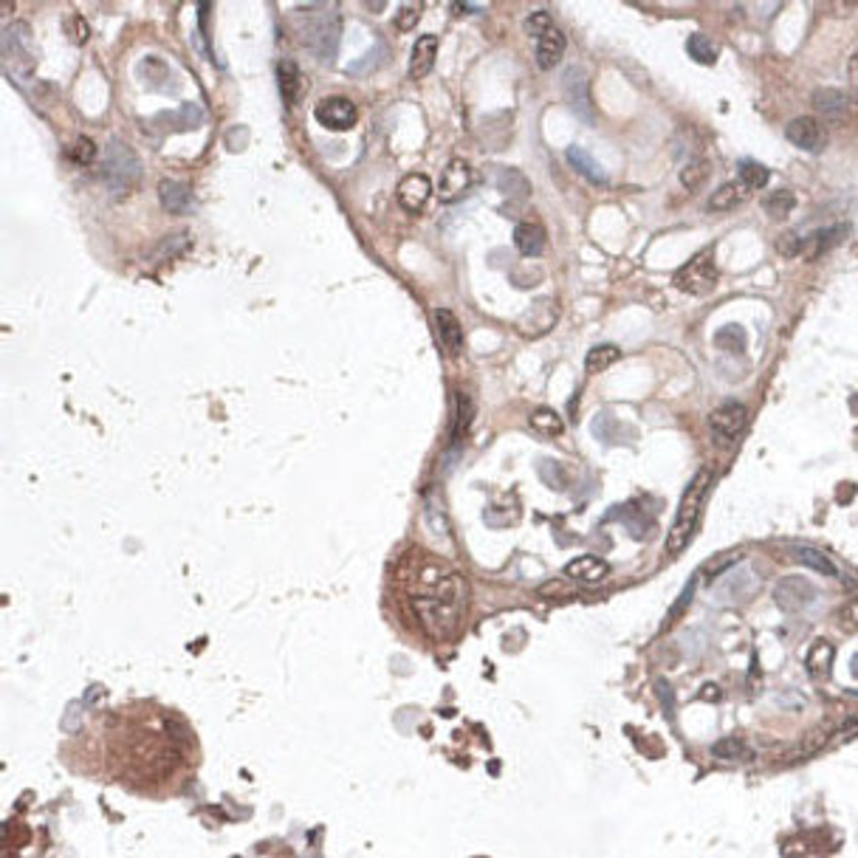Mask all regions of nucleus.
Masks as SVG:
<instances>
[{
    "label": "nucleus",
    "instance_id": "nucleus-34",
    "mask_svg": "<svg viewBox=\"0 0 858 858\" xmlns=\"http://www.w3.org/2000/svg\"><path fill=\"white\" fill-rule=\"evenodd\" d=\"M201 119H204V113L198 105H183L176 113H164V121H170V128H176V130H192L201 125Z\"/></svg>",
    "mask_w": 858,
    "mask_h": 858
},
{
    "label": "nucleus",
    "instance_id": "nucleus-35",
    "mask_svg": "<svg viewBox=\"0 0 858 858\" xmlns=\"http://www.w3.org/2000/svg\"><path fill=\"white\" fill-rule=\"evenodd\" d=\"M686 51L700 66H714V59H717V49L712 45V40L703 37V35H692V37H689Z\"/></svg>",
    "mask_w": 858,
    "mask_h": 858
},
{
    "label": "nucleus",
    "instance_id": "nucleus-36",
    "mask_svg": "<svg viewBox=\"0 0 858 858\" xmlns=\"http://www.w3.org/2000/svg\"><path fill=\"white\" fill-rule=\"evenodd\" d=\"M709 173H712L709 161H703V159L689 161V164L683 167V170H681V183H683V190L695 192V190L700 187V183L709 178Z\"/></svg>",
    "mask_w": 858,
    "mask_h": 858
},
{
    "label": "nucleus",
    "instance_id": "nucleus-28",
    "mask_svg": "<svg viewBox=\"0 0 858 858\" xmlns=\"http://www.w3.org/2000/svg\"><path fill=\"white\" fill-rule=\"evenodd\" d=\"M621 359V350L619 345H596L588 350V356H585V370L588 373H602L607 370L610 364H616Z\"/></svg>",
    "mask_w": 858,
    "mask_h": 858
},
{
    "label": "nucleus",
    "instance_id": "nucleus-44",
    "mask_svg": "<svg viewBox=\"0 0 858 858\" xmlns=\"http://www.w3.org/2000/svg\"><path fill=\"white\" fill-rule=\"evenodd\" d=\"M418 18H421V6H402L395 14V26L402 28V32H407V28L418 23Z\"/></svg>",
    "mask_w": 858,
    "mask_h": 858
},
{
    "label": "nucleus",
    "instance_id": "nucleus-2",
    "mask_svg": "<svg viewBox=\"0 0 858 858\" xmlns=\"http://www.w3.org/2000/svg\"><path fill=\"white\" fill-rule=\"evenodd\" d=\"M709 486H712V469L698 472L692 483L686 486V492L678 503L675 523H672V528L667 534V557L683 554L689 542H692V536L700 526V511H703V500H706Z\"/></svg>",
    "mask_w": 858,
    "mask_h": 858
},
{
    "label": "nucleus",
    "instance_id": "nucleus-10",
    "mask_svg": "<svg viewBox=\"0 0 858 858\" xmlns=\"http://www.w3.org/2000/svg\"><path fill=\"white\" fill-rule=\"evenodd\" d=\"M814 599H816V590L802 576H785V579H779L774 588V602L785 612H802L810 607Z\"/></svg>",
    "mask_w": 858,
    "mask_h": 858
},
{
    "label": "nucleus",
    "instance_id": "nucleus-41",
    "mask_svg": "<svg viewBox=\"0 0 858 858\" xmlns=\"http://www.w3.org/2000/svg\"><path fill=\"white\" fill-rule=\"evenodd\" d=\"M712 754H714L717 760H729V762H737V760H745V757H748V748H745V743H740V740L729 737V740H720V743H714V745H712Z\"/></svg>",
    "mask_w": 858,
    "mask_h": 858
},
{
    "label": "nucleus",
    "instance_id": "nucleus-48",
    "mask_svg": "<svg viewBox=\"0 0 858 858\" xmlns=\"http://www.w3.org/2000/svg\"><path fill=\"white\" fill-rule=\"evenodd\" d=\"M703 698H709L712 703H717L720 700V692H717L714 686H706V689H703Z\"/></svg>",
    "mask_w": 858,
    "mask_h": 858
},
{
    "label": "nucleus",
    "instance_id": "nucleus-26",
    "mask_svg": "<svg viewBox=\"0 0 858 858\" xmlns=\"http://www.w3.org/2000/svg\"><path fill=\"white\" fill-rule=\"evenodd\" d=\"M277 85H280V94L283 99L291 105L302 97V76L297 63H291V59H280L277 63Z\"/></svg>",
    "mask_w": 858,
    "mask_h": 858
},
{
    "label": "nucleus",
    "instance_id": "nucleus-3",
    "mask_svg": "<svg viewBox=\"0 0 858 858\" xmlns=\"http://www.w3.org/2000/svg\"><path fill=\"white\" fill-rule=\"evenodd\" d=\"M99 178L113 195H128L142 181V161L136 150L121 139H111L105 144L99 161Z\"/></svg>",
    "mask_w": 858,
    "mask_h": 858
},
{
    "label": "nucleus",
    "instance_id": "nucleus-8",
    "mask_svg": "<svg viewBox=\"0 0 858 858\" xmlns=\"http://www.w3.org/2000/svg\"><path fill=\"white\" fill-rule=\"evenodd\" d=\"M316 121L333 133H345L359 121V107L347 97H328L316 105Z\"/></svg>",
    "mask_w": 858,
    "mask_h": 858
},
{
    "label": "nucleus",
    "instance_id": "nucleus-30",
    "mask_svg": "<svg viewBox=\"0 0 858 858\" xmlns=\"http://www.w3.org/2000/svg\"><path fill=\"white\" fill-rule=\"evenodd\" d=\"M139 76L147 85L159 88L161 82L170 80V66H167V59H161V57H144L139 63Z\"/></svg>",
    "mask_w": 858,
    "mask_h": 858
},
{
    "label": "nucleus",
    "instance_id": "nucleus-14",
    "mask_svg": "<svg viewBox=\"0 0 858 858\" xmlns=\"http://www.w3.org/2000/svg\"><path fill=\"white\" fill-rule=\"evenodd\" d=\"M810 102H814V111L827 121H845L850 116V97L838 88H819L814 90Z\"/></svg>",
    "mask_w": 858,
    "mask_h": 858
},
{
    "label": "nucleus",
    "instance_id": "nucleus-1",
    "mask_svg": "<svg viewBox=\"0 0 858 858\" xmlns=\"http://www.w3.org/2000/svg\"><path fill=\"white\" fill-rule=\"evenodd\" d=\"M410 602L424 630L435 638H452L461 630L466 607V579L447 562L429 559L416 571L410 585Z\"/></svg>",
    "mask_w": 858,
    "mask_h": 858
},
{
    "label": "nucleus",
    "instance_id": "nucleus-45",
    "mask_svg": "<svg viewBox=\"0 0 858 858\" xmlns=\"http://www.w3.org/2000/svg\"><path fill=\"white\" fill-rule=\"evenodd\" d=\"M540 593L545 596V599H562V596H571V585H565V581L554 579V581H545Z\"/></svg>",
    "mask_w": 858,
    "mask_h": 858
},
{
    "label": "nucleus",
    "instance_id": "nucleus-4",
    "mask_svg": "<svg viewBox=\"0 0 858 858\" xmlns=\"http://www.w3.org/2000/svg\"><path fill=\"white\" fill-rule=\"evenodd\" d=\"M717 263H714V249H703L695 257H689L681 266V271L672 277L675 288L686 291L692 297H703L717 285Z\"/></svg>",
    "mask_w": 858,
    "mask_h": 858
},
{
    "label": "nucleus",
    "instance_id": "nucleus-20",
    "mask_svg": "<svg viewBox=\"0 0 858 858\" xmlns=\"http://www.w3.org/2000/svg\"><path fill=\"white\" fill-rule=\"evenodd\" d=\"M514 246L523 257H542L548 246V235L540 223H517L514 229Z\"/></svg>",
    "mask_w": 858,
    "mask_h": 858
},
{
    "label": "nucleus",
    "instance_id": "nucleus-9",
    "mask_svg": "<svg viewBox=\"0 0 858 858\" xmlns=\"http://www.w3.org/2000/svg\"><path fill=\"white\" fill-rule=\"evenodd\" d=\"M748 421V410L740 402H726L723 407H717L709 416V426L717 438V443H731L743 435Z\"/></svg>",
    "mask_w": 858,
    "mask_h": 858
},
{
    "label": "nucleus",
    "instance_id": "nucleus-13",
    "mask_svg": "<svg viewBox=\"0 0 858 858\" xmlns=\"http://www.w3.org/2000/svg\"><path fill=\"white\" fill-rule=\"evenodd\" d=\"M472 167L464 161V159H452L447 167H443V173L438 178V190H441V198L443 201H455V198H461L469 192L472 187Z\"/></svg>",
    "mask_w": 858,
    "mask_h": 858
},
{
    "label": "nucleus",
    "instance_id": "nucleus-32",
    "mask_svg": "<svg viewBox=\"0 0 858 858\" xmlns=\"http://www.w3.org/2000/svg\"><path fill=\"white\" fill-rule=\"evenodd\" d=\"M455 402H457V407H455L457 416H455V424H452V438L457 441V438H464L469 433L472 418H474V404H472V398L466 393H457Z\"/></svg>",
    "mask_w": 858,
    "mask_h": 858
},
{
    "label": "nucleus",
    "instance_id": "nucleus-23",
    "mask_svg": "<svg viewBox=\"0 0 858 858\" xmlns=\"http://www.w3.org/2000/svg\"><path fill=\"white\" fill-rule=\"evenodd\" d=\"M748 581H757L754 571H751V568H737V571L729 573L723 581H720L717 599L720 602H743V599H751V593L740 588V585H748Z\"/></svg>",
    "mask_w": 858,
    "mask_h": 858
},
{
    "label": "nucleus",
    "instance_id": "nucleus-21",
    "mask_svg": "<svg viewBox=\"0 0 858 858\" xmlns=\"http://www.w3.org/2000/svg\"><path fill=\"white\" fill-rule=\"evenodd\" d=\"M833 658H836L833 644H831V641H824V638H819V641H814V644H810V647H807L805 667H807V672H810V675H814V678H822V681H824V678H831Z\"/></svg>",
    "mask_w": 858,
    "mask_h": 858
},
{
    "label": "nucleus",
    "instance_id": "nucleus-7",
    "mask_svg": "<svg viewBox=\"0 0 858 858\" xmlns=\"http://www.w3.org/2000/svg\"><path fill=\"white\" fill-rule=\"evenodd\" d=\"M0 51H4V59L9 66L20 63V66H26V71H32V66H35L32 32H28V26L23 20H14L4 28V35H0Z\"/></svg>",
    "mask_w": 858,
    "mask_h": 858
},
{
    "label": "nucleus",
    "instance_id": "nucleus-47",
    "mask_svg": "<svg viewBox=\"0 0 858 858\" xmlns=\"http://www.w3.org/2000/svg\"><path fill=\"white\" fill-rule=\"evenodd\" d=\"M847 80H850V88H853V97L858 99V51L850 57V63H847Z\"/></svg>",
    "mask_w": 858,
    "mask_h": 858
},
{
    "label": "nucleus",
    "instance_id": "nucleus-24",
    "mask_svg": "<svg viewBox=\"0 0 858 858\" xmlns=\"http://www.w3.org/2000/svg\"><path fill=\"white\" fill-rule=\"evenodd\" d=\"M497 190L509 198V201H526V198L531 195V183L528 178L519 173V170H511V167H500L497 170Z\"/></svg>",
    "mask_w": 858,
    "mask_h": 858
},
{
    "label": "nucleus",
    "instance_id": "nucleus-42",
    "mask_svg": "<svg viewBox=\"0 0 858 858\" xmlns=\"http://www.w3.org/2000/svg\"><path fill=\"white\" fill-rule=\"evenodd\" d=\"M385 54H387L385 43H376L370 54H367V57H362V59H356V63H350L347 74H350V76H359V74H367V71H373L370 66H378L381 59H385Z\"/></svg>",
    "mask_w": 858,
    "mask_h": 858
},
{
    "label": "nucleus",
    "instance_id": "nucleus-46",
    "mask_svg": "<svg viewBox=\"0 0 858 858\" xmlns=\"http://www.w3.org/2000/svg\"><path fill=\"white\" fill-rule=\"evenodd\" d=\"M841 621H845V627H850V630H858V599L841 607Z\"/></svg>",
    "mask_w": 858,
    "mask_h": 858
},
{
    "label": "nucleus",
    "instance_id": "nucleus-18",
    "mask_svg": "<svg viewBox=\"0 0 858 858\" xmlns=\"http://www.w3.org/2000/svg\"><path fill=\"white\" fill-rule=\"evenodd\" d=\"M565 45H568L565 35L559 32L557 26H550L545 35L536 37V66H540L542 71H550L562 59Z\"/></svg>",
    "mask_w": 858,
    "mask_h": 858
},
{
    "label": "nucleus",
    "instance_id": "nucleus-22",
    "mask_svg": "<svg viewBox=\"0 0 858 858\" xmlns=\"http://www.w3.org/2000/svg\"><path fill=\"white\" fill-rule=\"evenodd\" d=\"M565 159H568V164L573 167V170L581 176V178H588L590 183H607V173L599 167V161H596L588 150H581L576 144L568 147V152H565Z\"/></svg>",
    "mask_w": 858,
    "mask_h": 858
},
{
    "label": "nucleus",
    "instance_id": "nucleus-40",
    "mask_svg": "<svg viewBox=\"0 0 858 858\" xmlns=\"http://www.w3.org/2000/svg\"><path fill=\"white\" fill-rule=\"evenodd\" d=\"M796 554H800V559L807 565V568H814L816 573H824V576H836L838 571H836V565L831 562V559H827L824 554H822V550H816V548H800V550H796Z\"/></svg>",
    "mask_w": 858,
    "mask_h": 858
},
{
    "label": "nucleus",
    "instance_id": "nucleus-19",
    "mask_svg": "<svg viewBox=\"0 0 858 858\" xmlns=\"http://www.w3.org/2000/svg\"><path fill=\"white\" fill-rule=\"evenodd\" d=\"M610 573V565L602 557H576L573 562H568V568H565V576L573 579V581H585V585H596V581H602Z\"/></svg>",
    "mask_w": 858,
    "mask_h": 858
},
{
    "label": "nucleus",
    "instance_id": "nucleus-5",
    "mask_svg": "<svg viewBox=\"0 0 858 858\" xmlns=\"http://www.w3.org/2000/svg\"><path fill=\"white\" fill-rule=\"evenodd\" d=\"M302 40L319 59H333L342 40V18L333 12L316 14L314 20L302 26Z\"/></svg>",
    "mask_w": 858,
    "mask_h": 858
},
{
    "label": "nucleus",
    "instance_id": "nucleus-6",
    "mask_svg": "<svg viewBox=\"0 0 858 858\" xmlns=\"http://www.w3.org/2000/svg\"><path fill=\"white\" fill-rule=\"evenodd\" d=\"M562 88H565V99L576 111L581 121L593 125L596 111H593V99H590V74L581 66H571L562 76Z\"/></svg>",
    "mask_w": 858,
    "mask_h": 858
},
{
    "label": "nucleus",
    "instance_id": "nucleus-33",
    "mask_svg": "<svg viewBox=\"0 0 858 858\" xmlns=\"http://www.w3.org/2000/svg\"><path fill=\"white\" fill-rule=\"evenodd\" d=\"M714 342H717V347L731 350V354H743L745 345H748V333L740 325H726V328L717 331Z\"/></svg>",
    "mask_w": 858,
    "mask_h": 858
},
{
    "label": "nucleus",
    "instance_id": "nucleus-38",
    "mask_svg": "<svg viewBox=\"0 0 858 858\" xmlns=\"http://www.w3.org/2000/svg\"><path fill=\"white\" fill-rule=\"evenodd\" d=\"M740 181L748 190H760L771 181V173H768V167H762L757 161H740Z\"/></svg>",
    "mask_w": 858,
    "mask_h": 858
},
{
    "label": "nucleus",
    "instance_id": "nucleus-12",
    "mask_svg": "<svg viewBox=\"0 0 858 858\" xmlns=\"http://www.w3.org/2000/svg\"><path fill=\"white\" fill-rule=\"evenodd\" d=\"M395 198L407 212H421L433 198V181L421 173H407L395 187Z\"/></svg>",
    "mask_w": 858,
    "mask_h": 858
},
{
    "label": "nucleus",
    "instance_id": "nucleus-31",
    "mask_svg": "<svg viewBox=\"0 0 858 858\" xmlns=\"http://www.w3.org/2000/svg\"><path fill=\"white\" fill-rule=\"evenodd\" d=\"M793 207H796V195L791 190H776V192H771L768 198H765V204H762V209L776 221L788 218V214L793 212Z\"/></svg>",
    "mask_w": 858,
    "mask_h": 858
},
{
    "label": "nucleus",
    "instance_id": "nucleus-29",
    "mask_svg": "<svg viewBox=\"0 0 858 858\" xmlns=\"http://www.w3.org/2000/svg\"><path fill=\"white\" fill-rule=\"evenodd\" d=\"M536 469H540V480H542L548 488H554V492H565V488L571 486L568 469H565L559 461H550V457H542V461L536 464Z\"/></svg>",
    "mask_w": 858,
    "mask_h": 858
},
{
    "label": "nucleus",
    "instance_id": "nucleus-11",
    "mask_svg": "<svg viewBox=\"0 0 858 858\" xmlns=\"http://www.w3.org/2000/svg\"><path fill=\"white\" fill-rule=\"evenodd\" d=\"M785 136L791 144H796L800 150H807V152H819L827 144V133L816 116H800V119L788 121Z\"/></svg>",
    "mask_w": 858,
    "mask_h": 858
},
{
    "label": "nucleus",
    "instance_id": "nucleus-25",
    "mask_svg": "<svg viewBox=\"0 0 858 858\" xmlns=\"http://www.w3.org/2000/svg\"><path fill=\"white\" fill-rule=\"evenodd\" d=\"M748 187L737 178V181H726L723 187H720L712 198H709V209L712 212H726V209H734V207H740L745 198H748Z\"/></svg>",
    "mask_w": 858,
    "mask_h": 858
},
{
    "label": "nucleus",
    "instance_id": "nucleus-17",
    "mask_svg": "<svg viewBox=\"0 0 858 858\" xmlns=\"http://www.w3.org/2000/svg\"><path fill=\"white\" fill-rule=\"evenodd\" d=\"M435 59H438V37L435 35L418 37L410 54V71H407L410 80H424L435 68Z\"/></svg>",
    "mask_w": 858,
    "mask_h": 858
},
{
    "label": "nucleus",
    "instance_id": "nucleus-43",
    "mask_svg": "<svg viewBox=\"0 0 858 858\" xmlns=\"http://www.w3.org/2000/svg\"><path fill=\"white\" fill-rule=\"evenodd\" d=\"M550 26H554V23H550V14H545V12H534L531 18L526 20V32H528V35H534V37H540V35H545V32H548Z\"/></svg>",
    "mask_w": 858,
    "mask_h": 858
},
{
    "label": "nucleus",
    "instance_id": "nucleus-16",
    "mask_svg": "<svg viewBox=\"0 0 858 858\" xmlns=\"http://www.w3.org/2000/svg\"><path fill=\"white\" fill-rule=\"evenodd\" d=\"M433 316H435V331H438L441 347L447 350L449 356H461L464 354V328H461V322H457V316L447 308H438Z\"/></svg>",
    "mask_w": 858,
    "mask_h": 858
},
{
    "label": "nucleus",
    "instance_id": "nucleus-37",
    "mask_svg": "<svg viewBox=\"0 0 858 858\" xmlns=\"http://www.w3.org/2000/svg\"><path fill=\"white\" fill-rule=\"evenodd\" d=\"M847 238V223H841V226H827V229H819V232L814 235V240H810V246H816L814 254H822L827 249H833L836 243H841Z\"/></svg>",
    "mask_w": 858,
    "mask_h": 858
},
{
    "label": "nucleus",
    "instance_id": "nucleus-15",
    "mask_svg": "<svg viewBox=\"0 0 858 858\" xmlns=\"http://www.w3.org/2000/svg\"><path fill=\"white\" fill-rule=\"evenodd\" d=\"M159 201L164 212L170 214H190L192 212V190L187 181H176V178H164L159 183Z\"/></svg>",
    "mask_w": 858,
    "mask_h": 858
},
{
    "label": "nucleus",
    "instance_id": "nucleus-27",
    "mask_svg": "<svg viewBox=\"0 0 858 858\" xmlns=\"http://www.w3.org/2000/svg\"><path fill=\"white\" fill-rule=\"evenodd\" d=\"M528 424H531L534 433H540V435H545V438H557V435H562V433H565V421H562V416H559L557 410H550V407H536V410L531 412Z\"/></svg>",
    "mask_w": 858,
    "mask_h": 858
},
{
    "label": "nucleus",
    "instance_id": "nucleus-39",
    "mask_svg": "<svg viewBox=\"0 0 858 858\" xmlns=\"http://www.w3.org/2000/svg\"><path fill=\"white\" fill-rule=\"evenodd\" d=\"M66 159L74 164H90L97 159V144L88 139V136H76V139L66 147Z\"/></svg>",
    "mask_w": 858,
    "mask_h": 858
}]
</instances>
